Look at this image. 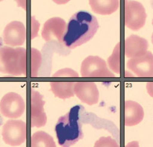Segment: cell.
<instances>
[{
  "label": "cell",
  "instance_id": "26",
  "mask_svg": "<svg viewBox=\"0 0 153 147\" xmlns=\"http://www.w3.org/2000/svg\"><path fill=\"white\" fill-rule=\"evenodd\" d=\"M152 26H153V20H152ZM152 44H153V33H152Z\"/></svg>",
  "mask_w": 153,
  "mask_h": 147
},
{
  "label": "cell",
  "instance_id": "1",
  "mask_svg": "<svg viewBox=\"0 0 153 147\" xmlns=\"http://www.w3.org/2000/svg\"><path fill=\"white\" fill-rule=\"evenodd\" d=\"M99 23L97 17L87 11L77 12L69 20L62 43L73 49L89 41L97 33Z\"/></svg>",
  "mask_w": 153,
  "mask_h": 147
},
{
  "label": "cell",
  "instance_id": "13",
  "mask_svg": "<svg viewBox=\"0 0 153 147\" xmlns=\"http://www.w3.org/2000/svg\"><path fill=\"white\" fill-rule=\"evenodd\" d=\"M148 41L136 34H131L125 40V54L128 58L140 56L147 52Z\"/></svg>",
  "mask_w": 153,
  "mask_h": 147
},
{
  "label": "cell",
  "instance_id": "21",
  "mask_svg": "<svg viewBox=\"0 0 153 147\" xmlns=\"http://www.w3.org/2000/svg\"><path fill=\"white\" fill-rule=\"evenodd\" d=\"M79 77V74L74 70L70 68H65L57 71L53 75V77Z\"/></svg>",
  "mask_w": 153,
  "mask_h": 147
},
{
  "label": "cell",
  "instance_id": "5",
  "mask_svg": "<svg viewBox=\"0 0 153 147\" xmlns=\"http://www.w3.org/2000/svg\"><path fill=\"white\" fill-rule=\"evenodd\" d=\"M81 74L83 77L88 78L115 77L114 74L108 68L105 62L97 56H89L82 62Z\"/></svg>",
  "mask_w": 153,
  "mask_h": 147
},
{
  "label": "cell",
  "instance_id": "9",
  "mask_svg": "<svg viewBox=\"0 0 153 147\" xmlns=\"http://www.w3.org/2000/svg\"><path fill=\"white\" fill-rule=\"evenodd\" d=\"M30 119L32 127H43L46 124L47 118L43 110L45 101L43 95L37 91L31 92L30 99Z\"/></svg>",
  "mask_w": 153,
  "mask_h": 147
},
{
  "label": "cell",
  "instance_id": "18",
  "mask_svg": "<svg viewBox=\"0 0 153 147\" xmlns=\"http://www.w3.org/2000/svg\"><path fill=\"white\" fill-rule=\"evenodd\" d=\"M108 63L111 70L116 73L120 74V43L116 45L113 53L108 59Z\"/></svg>",
  "mask_w": 153,
  "mask_h": 147
},
{
  "label": "cell",
  "instance_id": "7",
  "mask_svg": "<svg viewBox=\"0 0 153 147\" xmlns=\"http://www.w3.org/2000/svg\"><path fill=\"white\" fill-rule=\"evenodd\" d=\"M25 109L23 98L16 92L4 94L0 101V112L7 118H17L22 115Z\"/></svg>",
  "mask_w": 153,
  "mask_h": 147
},
{
  "label": "cell",
  "instance_id": "12",
  "mask_svg": "<svg viewBox=\"0 0 153 147\" xmlns=\"http://www.w3.org/2000/svg\"><path fill=\"white\" fill-rule=\"evenodd\" d=\"M66 22L60 17H52L48 20L43 26L42 37L46 41L57 40L62 42L66 30Z\"/></svg>",
  "mask_w": 153,
  "mask_h": 147
},
{
  "label": "cell",
  "instance_id": "4",
  "mask_svg": "<svg viewBox=\"0 0 153 147\" xmlns=\"http://www.w3.org/2000/svg\"><path fill=\"white\" fill-rule=\"evenodd\" d=\"M124 15L126 26L134 31L141 28L146 22V10L137 1H125Z\"/></svg>",
  "mask_w": 153,
  "mask_h": 147
},
{
  "label": "cell",
  "instance_id": "17",
  "mask_svg": "<svg viewBox=\"0 0 153 147\" xmlns=\"http://www.w3.org/2000/svg\"><path fill=\"white\" fill-rule=\"evenodd\" d=\"M31 147H56V145L50 135L40 130L31 136Z\"/></svg>",
  "mask_w": 153,
  "mask_h": 147
},
{
  "label": "cell",
  "instance_id": "15",
  "mask_svg": "<svg viewBox=\"0 0 153 147\" xmlns=\"http://www.w3.org/2000/svg\"><path fill=\"white\" fill-rule=\"evenodd\" d=\"M94 12L99 14H111L117 10L120 6V1L117 0H91L89 2Z\"/></svg>",
  "mask_w": 153,
  "mask_h": 147
},
{
  "label": "cell",
  "instance_id": "3",
  "mask_svg": "<svg viewBox=\"0 0 153 147\" xmlns=\"http://www.w3.org/2000/svg\"><path fill=\"white\" fill-rule=\"evenodd\" d=\"M27 53L23 47L13 48L1 46L0 48V72L19 76L26 74Z\"/></svg>",
  "mask_w": 153,
  "mask_h": 147
},
{
  "label": "cell",
  "instance_id": "19",
  "mask_svg": "<svg viewBox=\"0 0 153 147\" xmlns=\"http://www.w3.org/2000/svg\"><path fill=\"white\" fill-rule=\"evenodd\" d=\"M31 76H37V70H38L40 64H41V55L37 50L31 49Z\"/></svg>",
  "mask_w": 153,
  "mask_h": 147
},
{
  "label": "cell",
  "instance_id": "8",
  "mask_svg": "<svg viewBox=\"0 0 153 147\" xmlns=\"http://www.w3.org/2000/svg\"><path fill=\"white\" fill-rule=\"evenodd\" d=\"M127 67L138 77H153V55L147 51L140 56L130 58Z\"/></svg>",
  "mask_w": 153,
  "mask_h": 147
},
{
  "label": "cell",
  "instance_id": "10",
  "mask_svg": "<svg viewBox=\"0 0 153 147\" xmlns=\"http://www.w3.org/2000/svg\"><path fill=\"white\" fill-rule=\"evenodd\" d=\"M26 39V29L22 22L12 21L9 22L3 32V40L11 46H21Z\"/></svg>",
  "mask_w": 153,
  "mask_h": 147
},
{
  "label": "cell",
  "instance_id": "23",
  "mask_svg": "<svg viewBox=\"0 0 153 147\" xmlns=\"http://www.w3.org/2000/svg\"><path fill=\"white\" fill-rule=\"evenodd\" d=\"M126 147H139L138 142H135V141H134V142H129L128 145L126 146Z\"/></svg>",
  "mask_w": 153,
  "mask_h": 147
},
{
  "label": "cell",
  "instance_id": "25",
  "mask_svg": "<svg viewBox=\"0 0 153 147\" xmlns=\"http://www.w3.org/2000/svg\"><path fill=\"white\" fill-rule=\"evenodd\" d=\"M2 122H3L2 117H1V113H0V125H1V124H2Z\"/></svg>",
  "mask_w": 153,
  "mask_h": 147
},
{
  "label": "cell",
  "instance_id": "11",
  "mask_svg": "<svg viewBox=\"0 0 153 147\" xmlns=\"http://www.w3.org/2000/svg\"><path fill=\"white\" fill-rule=\"evenodd\" d=\"M73 92L74 94L87 104L94 105L98 103L100 92L94 82H76L73 87Z\"/></svg>",
  "mask_w": 153,
  "mask_h": 147
},
{
  "label": "cell",
  "instance_id": "14",
  "mask_svg": "<svg viewBox=\"0 0 153 147\" xmlns=\"http://www.w3.org/2000/svg\"><path fill=\"white\" fill-rule=\"evenodd\" d=\"M124 122L126 126H134L139 124L143 120L144 111L138 103L133 100H126Z\"/></svg>",
  "mask_w": 153,
  "mask_h": 147
},
{
  "label": "cell",
  "instance_id": "6",
  "mask_svg": "<svg viewBox=\"0 0 153 147\" xmlns=\"http://www.w3.org/2000/svg\"><path fill=\"white\" fill-rule=\"evenodd\" d=\"M1 134L3 140L7 145H21L26 140V124L21 120H8L3 125Z\"/></svg>",
  "mask_w": 153,
  "mask_h": 147
},
{
  "label": "cell",
  "instance_id": "20",
  "mask_svg": "<svg viewBox=\"0 0 153 147\" xmlns=\"http://www.w3.org/2000/svg\"><path fill=\"white\" fill-rule=\"evenodd\" d=\"M94 147H120V146L111 136H102L96 142Z\"/></svg>",
  "mask_w": 153,
  "mask_h": 147
},
{
  "label": "cell",
  "instance_id": "2",
  "mask_svg": "<svg viewBox=\"0 0 153 147\" xmlns=\"http://www.w3.org/2000/svg\"><path fill=\"white\" fill-rule=\"evenodd\" d=\"M80 105L70 109L67 113L60 117L55 125L58 143L62 147H70L83 138L82 123L80 119Z\"/></svg>",
  "mask_w": 153,
  "mask_h": 147
},
{
  "label": "cell",
  "instance_id": "24",
  "mask_svg": "<svg viewBox=\"0 0 153 147\" xmlns=\"http://www.w3.org/2000/svg\"><path fill=\"white\" fill-rule=\"evenodd\" d=\"M3 40H2V39H1V38L0 37V48L1 47V46H2V44H3Z\"/></svg>",
  "mask_w": 153,
  "mask_h": 147
},
{
  "label": "cell",
  "instance_id": "22",
  "mask_svg": "<svg viewBox=\"0 0 153 147\" xmlns=\"http://www.w3.org/2000/svg\"><path fill=\"white\" fill-rule=\"evenodd\" d=\"M146 90L148 94L153 98V82H148L146 83Z\"/></svg>",
  "mask_w": 153,
  "mask_h": 147
},
{
  "label": "cell",
  "instance_id": "16",
  "mask_svg": "<svg viewBox=\"0 0 153 147\" xmlns=\"http://www.w3.org/2000/svg\"><path fill=\"white\" fill-rule=\"evenodd\" d=\"M75 82H50L51 90L56 97L62 99L69 98L75 95L73 92Z\"/></svg>",
  "mask_w": 153,
  "mask_h": 147
}]
</instances>
